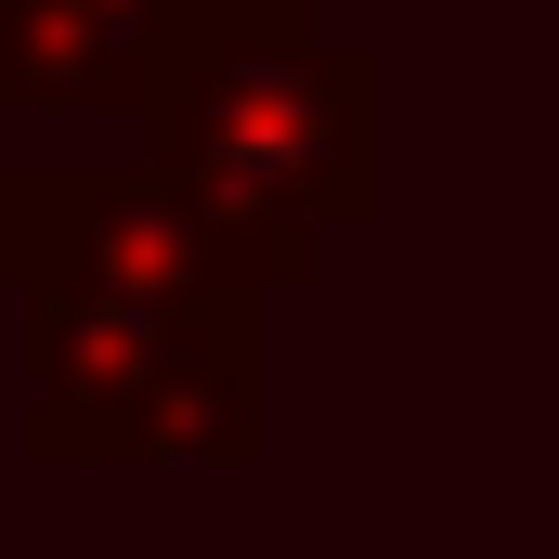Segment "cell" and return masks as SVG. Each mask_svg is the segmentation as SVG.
Masks as SVG:
<instances>
[{"label": "cell", "mask_w": 559, "mask_h": 559, "mask_svg": "<svg viewBox=\"0 0 559 559\" xmlns=\"http://www.w3.org/2000/svg\"><path fill=\"white\" fill-rule=\"evenodd\" d=\"M143 169L209 209L261 286H312L338 235L378 222V52L325 39V13H222L195 0L169 79L143 92Z\"/></svg>", "instance_id": "cell-1"}, {"label": "cell", "mask_w": 559, "mask_h": 559, "mask_svg": "<svg viewBox=\"0 0 559 559\" xmlns=\"http://www.w3.org/2000/svg\"><path fill=\"white\" fill-rule=\"evenodd\" d=\"M26 455H261V299L26 286Z\"/></svg>", "instance_id": "cell-2"}, {"label": "cell", "mask_w": 559, "mask_h": 559, "mask_svg": "<svg viewBox=\"0 0 559 559\" xmlns=\"http://www.w3.org/2000/svg\"><path fill=\"white\" fill-rule=\"evenodd\" d=\"M0 286L26 299V286H105V299H274L261 261L209 222V209H182L156 169H79V156H52V169H0Z\"/></svg>", "instance_id": "cell-3"}, {"label": "cell", "mask_w": 559, "mask_h": 559, "mask_svg": "<svg viewBox=\"0 0 559 559\" xmlns=\"http://www.w3.org/2000/svg\"><path fill=\"white\" fill-rule=\"evenodd\" d=\"M195 0H0V105L118 118L169 79Z\"/></svg>", "instance_id": "cell-4"}, {"label": "cell", "mask_w": 559, "mask_h": 559, "mask_svg": "<svg viewBox=\"0 0 559 559\" xmlns=\"http://www.w3.org/2000/svg\"><path fill=\"white\" fill-rule=\"evenodd\" d=\"M222 13H312V0H222Z\"/></svg>", "instance_id": "cell-5"}]
</instances>
